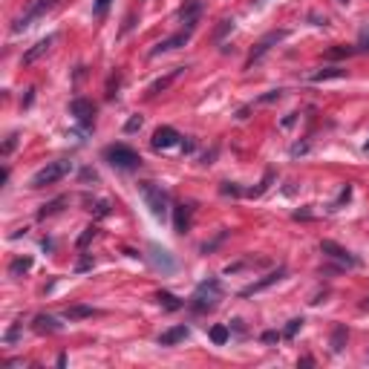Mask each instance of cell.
I'll list each match as a JSON object with an SVG mask.
<instances>
[{
	"label": "cell",
	"mask_w": 369,
	"mask_h": 369,
	"mask_svg": "<svg viewBox=\"0 0 369 369\" xmlns=\"http://www.w3.org/2000/svg\"><path fill=\"white\" fill-rule=\"evenodd\" d=\"M104 159L113 167H118V171H136L142 164V156L136 153L133 147H127V144H110L104 150Z\"/></svg>",
	"instance_id": "1"
},
{
	"label": "cell",
	"mask_w": 369,
	"mask_h": 369,
	"mask_svg": "<svg viewBox=\"0 0 369 369\" xmlns=\"http://www.w3.org/2000/svg\"><path fill=\"white\" fill-rule=\"evenodd\" d=\"M139 193H142L144 205L150 208L153 216L162 219L167 214V193L162 190V185H156V182H139Z\"/></svg>",
	"instance_id": "2"
},
{
	"label": "cell",
	"mask_w": 369,
	"mask_h": 369,
	"mask_svg": "<svg viewBox=\"0 0 369 369\" xmlns=\"http://www.w3.org/2000/svg\"><path fill=\"white\" fill-rule=\"evenodd\" d=\"M55 3H58V0H32V3L26 6V12H23V15H20V18L15 20V23H12V32H15V35L26 32V29L32 26L35 20H41V18L46 15V12L52 9Z\"/></svg>",
	"instance_id": "3"
},
{
	"label": "cell",
	"mask_w": 369,
	"mask_h": 369,
	"mask_svg": "<svg viewBox=\"0 0 369 369\" xmlns=\"http://www.w3.org/2000/svg\"><path fill=\"white\" fill-rule=\"evenodd\" d=\"M70 171H72V162H66V159L49 162L46 167H41V171L32 176V188H46V185H55V182H61Z\"/></svg>",
	"instance_id": "4"
},
{
	"label": "cell",
	"mask_w": 369,
	"mask_h": 369,
	"mask_svg": "<svg viewBox=\"0 0 369 369\" xmlns=\"http://www.w3.org/2000/svg\"><path fill=\"white\" fill-rule=\"evenodd\" d=\"M70 113L75 116V121H78L84 130H90V127L95 124V104H92V101H87V98H72Z\"/></svg>",
	"instance_id": "5"
},
{
	"label": "cell",
	"mask_w": 369,
	"mask_h": 369,
	"mask_svg": "<svg viewBox=\"0 0 369 369\" xmlns=\"http://www.w3.org/2000/svg\"><path fill=\"white\" fill-rule=\"evenodd\" d=\"M320 251L326 254V257H332V260H338V262H343V265H349V269H355V265H360V260L358 257H352L343 245H338V243H332V240H323L320 243Z\"/></svg>",
	"instance_id": "6"
},
{
	"label": "cell",
	"mask_w": 369,
	"mask_h": 369,
	"mask_svg": "<svg viewBox=\"0 0 369 369\" xmlns=\"http://www.w3.org/2000/svg\"><path fill=\"white\" fill-rule=\"evenodd\" d=\"M147 251H150V262H153V269L164 271V274H171V271H176V260H173L171 254L164 251L162 245L150 243V245H147Z\"/></svg>",
	"instance_id": "7"
},
{
	"label": "cell",
	"mask_w": 369,
	"mask_h": 369,
	"mask_svg": "<svg viewBox=\"0 0 369 369\" xmlns=\"http://www.w3.org/2000/svg\"><path fill=\"white\" fill-rule=\"evenodd\" d=\"M286 35H288L286 29H280V32H269V35L262 38L260 44L254 46V52H251V58H248V66H251V63H257V61H260L262 55L269 52V49H271V46H274V44H280V41H283V38H286Z\"/></svg>",
	"instance_id": "8"
},
{
	"label": "cell",
	"mask_w": 369,
	"mask_h": 369,
	"mask_svg": "<svg viewBox=\"0 0 369 369\" xmlns=\"http://www.w3.org/2000/svg\"><path fill=\"white\" fill-rule=\"evenodd\" d=\"M190 35H193V29H182V32H176L173 38H167V41H162V44H156L153 46V58L156 55H162V52H171V49H179V46H185L190 41Z\"/></svg>",
	"instance_id": "9"
},
{
	"label": "cell",
	"mask_w": 369,
	"mask_h": 369,
	"mask_svg": "<svg viewBox=\"0 0 369 369\" xmlns=\"http://www.w3.org/2000/svg\"><path fill=\"white\" fill-rule=\"evenodd\" d=\"M283 277H286V269L271 271V274H265L262 280H257V283H251L248 288H243V291H240V297H251V294H257V291H262V288H269V286H274V283H280Z\"/></svg>",
	"instance_id": "10"
},
{
	"label": "cell",
	"mask_w": 369,
	"mask_h": 369,
	"mask_svg": "<svg viewBox=\"0 0 369 369\" xmlns=\"http://www.w3.org/2000/svg\"><path fill=\"white\" fill-rule=\"evenodd\" d=\"M190 222H193V208L190 205H176L173 208V228H176V234H188Z\"/></svg>",
	"instance_id": "11"
},
{
	"label": "cell",
	"mask_w": 369,
	"mask_h": 369,
	"mask_svg": "<svg viewBox=\"0 0 369 369\" xmlns=\"http://www.w3.org/2000/svg\"><path fill=\"white\" fill-rule=\"evenodd\" d=\"M179 139H182V136L176 133L173 127H159V130L153 133V142H150V144H153L156 150H167V147H173Z\"/></svg>",
	"instance_id": "12"
},
{
	"label": "cell",
	"mask_w": 369,
	"mask_h": 369,
	"mask_svg": "<svg viewBox=\"0 0 369 369\" xmlns=\"http://www.w3.org/2000/svg\"><path fill=\"white\" fill-rule=\"evenodd\" d=\"M55 41H58L55 35L41 38V41H38V44L32 46V49H26V52H23V63H26V66H29V63H35L38 58H41V55H46L49 49H52V44H55Z\"/></svg>",
	"instance_id": "13"
},
{
	"label": "cell",
	"mask_w": 369,
	"mask_h": 369,
	"mask_svg": "<svg viewBox=\"0 0 369 369\" xmlns=\"http://www.w3.org/2000/svg\"><path fill=\"white\" fill-rule=\"evenodd\" d=\"M199 15H202V0H185V3L179 6V18L185 20L190 29H196Z\"/></svg>",
	"instance_id": "14"
},
{
	"label": "cell",
	"mask_w": 369,
	"mask_h": 369,
	"mask_svg": "<svg viewBox=\"0 0 369 369\" xmlns=\"http://www.w3.org/2000/svg\"><path fill=\"white\" fill-rule=\"evenodd\" d=\"M188 334H190L188 326H173V329H167V332L159 334V346H176V343H182Z\"/></svg>",
	"instance_id": "15"
},
{
	"label": "cell",
	"mask_w": 369,
	"mask_h": 369,
	"mask_svg": "<svg viewBox=\"0 0 369 369\" xmlns=\"http://www.w3.org/2000/svg\"><path fill=\"white\" fill-rule=\"evenodd\" d=\"M32 329H35L38 334H55V332H61V323H58L52 315H38Z\"/></svg>",
	"instance_id": "16"
},
{
	"label": "cell",
	"mask_w": 369,
	"mask_h": 369,
	"mask_svg": "<svg viewBox=\"0 0 369 369\" xmlns=\"http://www.w3.org/2000/svg\"><path fill=\"white\" fill-rule=\"evenodd\" d=\"M182 72H185V66H176V70H173L171 75H164V78H159V81H156V84H153V87H150L147 92H150V95H159V92H164V90H167V87H171L173 81H176V78H179Z\"/></svg>",
	"instance_id": "17"
},
{
	"label": "cell",
	"mask_w": 369,
	"mask_h": 369,
	"mask_svg": "<svg viewBox=\"0 0 369 369\" xmlns=\"http://www.w3.org/2000/svg\"><path fill=\"white\" fill-rule=\"evenodd\" d=\"M156 303L162 309H167V312H179V309L185 306V303H182L176 294H171V291H159V294H156Z\"/></svg>",
	"instance_id": "18"
},
{
	"label": "cell",
	"mask_w": 369,
	"mask_h": 369,
	"mask_svg": "<svg viewBox=\"0 0 369 369\" xmlns=\"http://www.w3.org/2000/svg\"><path fill=\"white\" fill-rule=\"evenodd\" d=\"M92 315H98V312H95L92 306H81V303H78V306H70L66 312H63L66 320H84V317H92Z\"/></svg>",
	"instance_id": "19"
},
{
	"label": "cell",
	"mask_w": 369,
	"mask_h": 369,
	"mask_svg": "<svg viewBox=\"0 0 369 369\" xmlns=\"http://www.w3.org/2000/svg\"><path fill=\"white\" fill-rule=\"evenodd\" d=\"M332 78H346V70L343 66H329V70H320L312 75V81L320 84V81H332Z\"/></svg>",
	"instance_id": "20"
},
{
	"label": "cell",
	"mask_w": 369,
	"mask_h": 369,
	"mask_svg": "<svg viewBox=\"0 0 369 369\" xmlns=\"http://www.w3.org/2000/svg\"><path fill=\"white\" fill-rule=\"evenodd\" d=\"M216 306V297H208V294H193V300H190V309L193 312H211V309Z\"/></svg>",
	"instance_id": "21"
},
{
	"label": "cell",
	"mask_w": 369,
	"mask_h": 369,
	"mask_svg": "<svg viewBox=\"0 0 369 369\" xmlns=\"http://www.w3.org/2000/svg\"><path fill=\"white\" fill-rule=\"evenodd\" d=\"M199 294H208V297H219V291H222V286H219V280H202L196 286Z\"/></svg>",
	"instance_id": "22"
},
{
	"label": "cell",
	"mask_w": 369,
	"mask_h": 369,
	"mask_svg": "<svg viewBox=\"0 0 369 369\" xmlns=\"http://www.w3.org/2000/svg\"><path fill=\"white\" fill-rule=\"evenodd\" d=\"M29 269H32V257H18V260H12L9 274L12 277H20V274H26Z\"/></svg>",
	"instance_id": "23"
},
{
	"label": "cell",
	"mask_w": 369,
	"mask_h": 369,
	"mask_svg": "<svg viewBox=\"0 0 369 369\" xmlns=\"http://www.w3.org/2000/svg\"><path fill=\"white\" fill-rule=\"evenodd\" d=\"M61 205H66V196H58V199H52L49 205H44L41 211H38V219H46V216L58 214V211H61Z\"/></svg>",
	"instance_id": "24"
},
{
	"label": "cell",
	"mask_w": 369,
	"mask_h": 369,
	"mask_svg": "<svg viewBox=\"0 0 369 369\" xmlns=\"http://www.w3.org/2000/svg\"><path fill=\"white\" fill-rule=\"evenodd\" d=\"M228 338H231V329L222 323H216L214 329H211V341L216 343V346H222V343H228Z\"/></svg>",
	"instance_id": "25"
},
{
	"label": "cell",
	"mask_w": 369,
	"mask_h": 369,
	"mask_svg": "<svg viewBox=\"0 0 369 369\" xmlns=\"http://www.w3.org/2000/svg\"><path fill=\"white\" fill-rule=\"evenodd\" d=\"M271 182H274V171L265 173V176H262V182H260V188H251V190H248V196H262V193L271 188Z\"/></svg>",
	"instance_id": "26"
},
{
	"label": "cell",
	"mask_w": 369,
	"mask_h": 369,
	"mask_svg": "<svg viewBox=\"0 0 369 369\" xmlns=\"http://www.w3.org/2000/svg\"><path fill=\"white\" fill-rule=\"evenodd\" d=\"M343 343H346V326H338L332 332V349L334 352H341L343 349Z\"/></svg>",
	"instance_id": "27"
},
{
	"label": "cell",
	"mask_w": 369,
	"mask_h": 369,
	"mask_svg": "<svg viewBox=\"0 0 369 369\" xmlns=\"http://www.w3.org/2000/svg\"><path fill=\"white\" fill-rule=\"evenodd\" d=\"M300 326H303V317H291V320H288V326L283 329V338H294V334L300 332Z\"/></svg>",
	"instance_id": "28"
},
{
	"label": "cell",
	"mask_w": 369,
	"mask_h": 369,
	"mask_svg": "<svg viewBox=\"0 0 369 369\" xmlns=\"http://www.w3.org/2000/svg\"><path fill=\"white\" fill-rule=\"evenodd\" d=\"M358 49H352V46H334V49H329V58H349V55H355Z\"/></svg>",
	"instance_id": "29"
},
{
	"label": "cell",
	"mask_w": 369,
	"mask_h": 369,
	"mask_svg": "<svg viewBox=\"0 0 369 369\" xmlns=\"http://www.w3.org/2000/svg\"><path fill=\"white\" fill-rule=\"evenodd\" d=\"M95 234H98V228H95V225L84 228V234L78 237V248H87V245H90V240H92V237H95Z\"/></svg>",
	"instance_id": "30"
},
{
	"label": "cell",
	"mask_w": 369,
	"mask_h": 369,
	"mask_svg": "<svg viewBox=\"0 0 369 369\" xmlns=\"http://www.w3.org/2000/svg\"><path fill=\"white\" fill-rule=\"evenodd\" d=\"M142 127V116H130L127 118V124H124V133H136Z\"/></svg>",
	"instance_id": "31"
},
{
	"label": "cell",
	"mask_w": 369,
	"mask_h": 369,
	"mask_svg": "<svg viewBox=\"0 0 369 369\" xmlns=\"http://www.w3.org/2000/svg\"><path fill=\"white\" fill-rule=\"evenodd\" d=\"M349 196H352V188H349V185H346V188L341 190V196H338V202H334V205H332V211H338V208H341L343 202H349Z\"/></svg>",
	"instance_id": "32"
},
{
	"label": "cell",
	"mask_w": 369,
	"mask_h": 369,
	"mask_svg": "<svg viewBox=\"0 0 369 369\" xmlns=\"http://www.w3.org/2000/svg\"><path fill=\"white\" fill-rule=\"evenodd\" d=\"M15 147H18V133H12L9 139H6V144H3V156H9Z\"/></svg>",
	"instance_id": "33"
},
{
	"label": "cell",
	"mask_w": 369,
	"mask_h": 369,
	"mask_svg": "<svg viewBox=\"0 0 369 369\" xmlns=\"http://www.w3.org/2000/svg\"><path fill=\"white\" fill-rule=\"evenodd\" d=\"M228 29H234V20H228V18H225V20H219V29H216V35H214V38L219 41V38L225 35Z\"/></svg>",
	"instance_id": "34"
},
{
	"label": "cell",
	"mask_w": 369,
	"mask_h": 369,
	"mask_svg": "<svg viewBox=\"0 0 369 369\" xmlns=\"http://www.w3.org/2000/svg\"><path fill=\"white\" fill-rule=\"evenodd\" d=\"M219 190H222L225 196H240V193H243V190L237 188V185H231V182H225V185H222V188H219Z\"/></svg>",
	"instance_id": "35"
},
{
	"label": "cell",
	"mask_w": 369,
	"mask_h": 369,
	"mask_svg": "<svg viewBox=\"0 0 369 369\" xmlns=\"http://www.w3.org/2000/svg\"><path fill=\"white\" fill-rule=\"evenodd\" d=\"M116 90H118V72L110 78V84H107V98H116Z\"/></svg>",
	"instance_id": "36"
},
{
	"label": "cell",
	"mask_w": 369,
	"mask_h": 369,
	"mask_svg": "<svg viewBox=\"0 0 369 369\" xmlns=\"http://www.w3.org/2000/svg\"><path fill=\"white\" fill-rule=\"evenodd\" d=\"M280 95H283V90H271V92H265V95H260V104H269V101H277Z\"/></svg>",
	"instance_id": "37"
},
{
	"label": "cell",
	"mask_w": 369,
	"mask_h": 369,
	"mask_svg": "<svg viewBox=\"0 0 369 369\" xmlns=\"http://www.w3.org/2000/svg\"><path fill=\"white\" fill-rule=\"evenodd\" d=\"M107 214H110V202H104V199L95 202V216H107Z\"/></svg>",
	"instance_id": "38"
},
{
	"label": "cell",
	"mask_w": 369,
	"mask_h": 369,
	"mask_svg": "<svg viewBox=\"0 0 369 369\" xmlns=\"http://www.w3.org/2000/svg\"><path fill=\"white\" fill-rule=\"evenodd\" d=\"M110 3H113V0H95V6H92V9H95V15H104V12L110 9Z\"/></svg>",
	"instance_id": "39"
},
{
	"label": "cell",
	"mask_w": 369,
	"mask_h": 369,
	"mask_svg": "<svg viewBox=\"0 0 369 369\" xmlns=\"http://www.w3.org/2000/svg\"><path fill=\"white\" fill-rule=\"evenodd\" d=\"M280 341V332H265L262 334V343H277Z\"/></svg>",
	"instance_id": "40"
},
{
	"label": "cell",
	"mask_w": 369,
	"mask_h": 369,
	"mask_svg": "<svg viewBox=\"0 0 369 369\" xmlns=\"http://www.w3.org/2000/svg\"><path fill=\"white\" fill-rule=\"evenodd\" d=\"M358 52H369V32L358 41Z\"/></svg>",
	"instance_id": "41"
},
{
	"label": "cell",
	"mask_w": 369,
	"mask_h": 369,
	"mask_svg": "<svg viewBox=\"0 0 369 369\" xmlns=\"http://www.w3.org/2000/svg\"><path fill=\"white\" fill-rule=\"evenodd\" d=\"M87 269H92V260H90V257H84V260L78 262V271H87Z\"/></svg>",
	"instance_id": "42"
},
{
	"label": "cell",
	"mask_w": 369,
	"mask_h": 369,
	"mask_svg": "<svg viewBox=\"0 0 369 369\" xmlns=\"http://www.w3.org/2000/svg\"><path fill=\"white\" fill-rule=\"evenodd\" d=\"M182 150H185V153H193V139H185V142H182Z\"/></svg>",
	"instance_id": "43"
},
{
	"label": "cell",
	"mask_w": 369,
	"mask_h": 369,
	"mask_svg": "<svg viewBox=\"0 0 369 369\" xmlns=\"http://www.w3.org/2000/svg\"><path fill=\"white\" fill-rule=\"evenodd\" d=\"M32 98H35V90H26V98H23V107H29V104H32Z\"/></svg>",
	"instance_id": "44"
},
{
	"label": "cell",
	"mask_w": 369,
	"mask_h": 369,
	"mask_svg": "<svg viewBox=\"0 0 369 369\" xmlns=\"http://www.w3.org/2000/svg\"><path fill=\"white\" fill-rule=\"evenodd\" d=\"M294 219H312V214H309V211H297V214H294Z\"/></svg>",
	"instance_id": "45"
},
{
	"label": "cell",
	"mask_w": 369,
	"mask_h": 369,
	"mask_svg": "<svg viewBox=\"0 0 369 369\" xmlns=\"http://www.w3.org/2000/svg\"><path fill=\"white\" fill-rule=\"evenodd\" d=\"M291 124H294V113H291V116H286V118H283V127H291Z\"/></svg>",
	"instance_id": "46"
},
{
	"label": "cell",
	"mask_w": 369,
	"mask_h": 369,
	"mask_svg": "<svg viewBox=\"0 0 369 369\" xmlns=\"http://www.w3.org/2000/svg\"><path fill=\"white\" fill-rule=\"evenodd\" d=\"M334 3H341V6H349V0H334Z\"/></svg>",
	"instance_id": "47"
}]
</instances>
